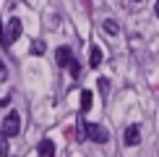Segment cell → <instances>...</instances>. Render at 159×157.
Segmentation results:
<instances>
[{
    "mask_svg": "<svg viewBox=\"0 0 159 157\" xmlns=\"http://www.w3.org/2000/svg\"><path fill=\"white\" fill-rule=\"evenodd\" d=\"M18 37H21V18H8L5 29L0 31V42H3V47H11Z\"/></svg>",
    "mask_w": 159,
    "mask_h": 157,
    "instance_id": "6da1fadb",
    "label": "cell"
},
{
    "mask_svg": "<svg viewBox=\"0 0 159 157\" xmlns=\"http://www.w3.org/2000/svg\"><path fill=\"white\" fill-rule=\"evenodd\" d=\"M84 134L89 136L91 141H97V144H107L110 141V131L104 126H99V123H84Z\"/></svg>",
    "mask_w": 159,
    "mask_h": 157,
    "instance_id": "7a4b0ae2",
    "label": "cell"
},
{
    "mask_svg": "<svg viewBox=\"0 0 159 157\" xmlns=\"http://www.w3.org/2000/svg\"><path fill=\"white\" fill-rule=\"evenodd\" d=\"M0 131H3V136H16L18 131H21V118H18L16 110H11V113H8V118L3 121Z\"/></svg>",
    "mask_w": 159,
    "mask_h": 157,
    "instance_id": "3957f363",
    "label": "cell"
},
{
    "mask_svg": "<svg viewBox=\"0 0 159 157\" xmlns=\"http://www.w3.org/2000/svg\"><path fill=\"white\" fill-rule=\"evenodd\" d=\"M123 139H125V147H136V144L141 141V128L138 126H128L125 134H123Z\"/></svg>",
    "mask_w": 159,
    "mask_h": 157,
    "instance_id": "277c9868",
    "label": "cell"
},
{
    "mask_svg": "<svg viewBox=\"0 0 159 157\" xmlns=\"http://www.w3.org/2000/svg\"><path fill=\"white\" fill-rule=\"evenodd\" d=\"M55 60H57V65H63V68H65V65L73 60V52H70V47H65V45H63V47H57V50H55Z\"/></svg>",
    "mask_w": 159,
    "mask_h": 157,
    "instance_id": "5b68a950",
    "label": "cell"
},
{
    "mask_svg": "<svg viewBox=\"0 0 159 157\" xmlns=\"http://www.w3.org/2000/svg\"><path fill=\"white\" fill-rule=\"evenodd\" d=\"M37 152H39V157H55V144L50 139H42L39 147H37Z\"/></svg>",
    "mask_w": 159,
    "mask_h": 157,
    "instance_id": "8992f818",
    "label": "cell"
},
{
    "mask_svg": "<svg viewBox=\"0 0 159 157\" xmlns=\"http://www.w3.org/2000/svg\"><path fill=\"white\" fill-rule=\"evenodd\" d=\"M99 63H102V50H99L97 45H91V47H89V65H91V68H97Z\"/></svg>",
    "mask_w": 159,
    "mask_h": 157,
    "instance_id": "52a82bcc",
    "label": "cell"
},
{
    "mask_svg": "<svg viewBox=\"0 0 159 157\" xmlns=\"http://www.w3.org/2000/svg\"><path fill=\"white\" fill-rule=\"evenodd\" d=\"M104 31H107V34H112V37H115V34H120V24H117L115 21V18H104Z\"/></svg>",
    "mask_w": 159,
    "mask_h": 157,
    "instance_id": "ba28073f",
    "label": "cell"
},
{
    "mask_svg": "<svg viewBox=\"0 0 159 157\" xmlns=\"http://www.w3.org/2000/svg\"><path fill=\"white\" fill-rule=\"evenodd\" d=\"M91 102H94V97H91L89 89L81 92V113H86V110H91Z\"/></svg>",
    "mask_w": 159,
    "mask_h": 157,
    "instance_id": "9c48e42d",
    "label": "cell"
},
{
    "mask_svg": "<svg viewBox=\"0 0 159 157\" xmlns=\"http://www.w3.org/2000/svg\"><path fill=\"white\" fill-rule=\"evenodd\" d=\"M44 50H47V47H44L42 39H34V45H31V55H42Z\"/></svg>",
    "mask_w": 159,
    "mask_h": 157,
    "instance_id": "30bf717a",
    "label": "cell"
},
{
    "mask_svg": "<svg viewBox=\"0 0 159 157\" xmlns=\"http://www.w3.org/2000/svg\"><path fill=\"white\" fill-rule=\"evenodd\" d=\"M97 84H99V92H102V94L107 97V94H110V81H107V78H99Z\"/></svg>",
    "mask_w": 159,
    "mask_h": 157,
    "instance_id": "8fae6325",
    "label": "cell"
},
{
    "mask_svg": "<svg viewBox=\"0 0 159 157\" xmlns=\"http://www.w3.org/2000/svg\"><path fill=\"white\" fill-rule=\"evenodd\" d=\"M65 68H70V74H73V78H78V74H81V68H78V63H76V58H73V60H70L68 65H65Z\"/></svg>",
    "mask_w": 159,
    "mask_h": 157,
    "instance_id": "7c38bea8",
    "label": "cell"
},
{
    "mask_svg": "<svg viewBox=\"0 0 159 157\" xmlns=\"http://www.w3.org/2000/svg\"><path fill=\"white\" fill-rule=\"evenodd\" d=\"M0 155L8 157V147H5V136H3V134H0Z\"/></svg>",
    "mask_w": 159,
    "mask_h": 157,
    "instance_id": "4fadbf2b",
    "label": "cell"
},
{
    "mask_svg": "<svg viewBox=\"0 0 159 157\" xmlns=\"http://www.w3.org/2000/svg\"><path fill=\"white\" fill-rule=\"evenodd\" d=\"M5 78H8V68H5L3 60H0V81H5Z\"/></svg>",
    "mask_w": 159,
    "mask_h": 157,
    "instance_id": "5bb4252c",
    "label": "cell"
},
{
    "mask_svg": "<svg viewBox=\"0 0 159 157\" xmlns=\"http://www.w3.org/2000/svg\"><path fill=\"white\" fill-rule=\"evenodd\" d=\"M11 105V100H0V107H8Z\"/></svg>",
    "mask_w": 159,
    "mask_h": 157,
    "instance_id": "9a60e30c",
    "label": "cell"
},
{
    "mask_svg": "<svg viewBox=\"0 0 159 157\" xmlns=\"http://www.w3.org/2000/svg\"><path fill=\"white\" fill-rule=\"evenodd\" d=\"M154 13H157V18H159V0H157V5H154Z\"/></svg>",
    "mask_w": 159,
    "mask_h": 157,
    "instance_id": "2e32d148",
    "label": "cell"
},
{
    "mask_svg": "<svg viewBox=\"0 0 159 157\" xmlns=\"http://www.w3.org/2000/svg\"><path fill=\"white\" fill-rule=\"evenodd\" d=\"M0 31H3V24H0Z\"/></svg>",
    "mask_w": 159,
    "mask_h": 157,
    "instance_id": "e0dca14e",
    "label": "cell"
}]
</instances>
